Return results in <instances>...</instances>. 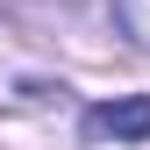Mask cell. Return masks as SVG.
<instances>
[{"instance_id":"6da1fadb","label":"cell","mask_w":150,"mask_h":150,"mask_svg":"<svg viewBox=\"0 0 150 150\" xmlns=\"http://www.w3.org/2000/svg\"><path fill=\"white\" fill-rule=\"evenodd\" d=\"M86 136H129V143L150 136V100H143V93H136V100H100L86 115Z\"/></svg>"},{"instance_id":"7a4b0ae2","label":"cell","mask_w":150,"mask_h":150,"mask_svg":"<svg viewBox=\"0 0 150 150\" xmlns=\"http://www.w3.org/2000/svg\"><path fill=\"white\" fill-rule=\"evenodd\" d=\"M115 22H122V36H136L150 50V0H115Z\"/></svg>"}]
</instances>
